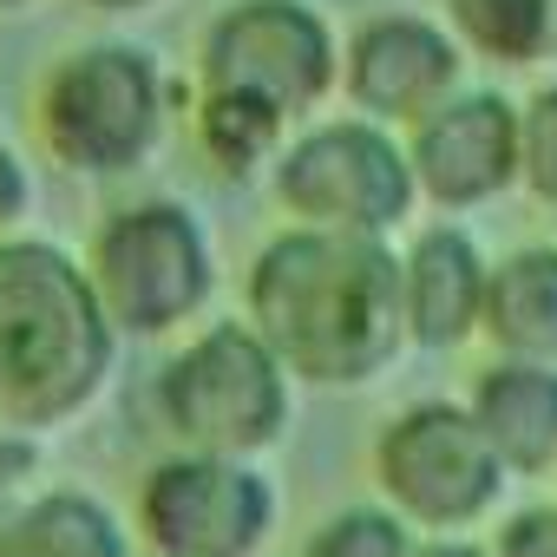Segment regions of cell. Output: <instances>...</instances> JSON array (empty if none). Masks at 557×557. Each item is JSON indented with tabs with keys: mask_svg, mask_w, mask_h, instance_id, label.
<instances>
[{
	"mask_svg": "<svg viewBox=\"0 0 557 557\" xmlns=\"http://www.w3.org/2000/svg\"><path fill=\"white\" fill-rule=\"evenodd\" d=\"M479 329L518 361H557V249H511L485 275Z\"/></svg>",
	"mask_w": 557,
	"mask_h": 557,
	"instance_id": "cell-14",
	"label": "cell"
},
{
	"mask_svg": "<svg viewBox=\"0 0 557 557\" xmlns=\"http://www.w3.org/2000/svg\"><path fill=\"white\" fill-rule=\"evenodd\" d=\"M0 8H27V0H0Z\"/></svg>",
	"mask_w": 557,
	"mask_h": 557,
	"instance_id": "cell-26",
	"label": "cell"
},
{
	"mask_svg": "<svg viewBox=\"0 0 557 557\" xmlns=\"http://www.w3.org/2000/svg\"><path fill=\"white\" fill-rule=\"evenodd\" d=\"M92 289L99 309L132 335H164L190 322L210 296V243L177 203H132L92 236Z\"/></svg>",
	"mask_w": 557,
	"mask_h": 557,
	"instance_id": "cell-5",
	"label": "cell"
},
{
	"mask_svg": "<svg viewBox=\"0 0 557 557\" xmlns=\"http://www.w3.org/2000/svg\"><path fill=\"white\" fill-rule=\"evenodd\" d=\"M27 216V171L14 151H0V230Z\"/></svg>",
	"mask_w": 557,
	"mask_h": 557,
	"instance_id": "cell-22",
	"label": "cell"
},
{
	"mask_svg": "<svg viewBox=\"0 0 557 557\" xmlns=\"http://www.w3.org/2000/svg\"><path fill=\"white\" fill-rule=\"evenodd\" d=\"M302 557H413L407 544V524L400 511H374V505H355V511H335Z\"/></svg>",
	"mask_w": 557,
	"mask_h": 557,
	"instance_id": "cell-18",
	"label": "cell"
},
{
	"mask_svg": "<svg viewBox=\"0 0 557 557\" xmlns=\"http://www.w3.org/2000/svg\"><path fill=\"white\" fill-rule=\"evenodd\" d=\"M203 86L249 92L269 112L302 119L335 86V40L302 0H236L203 34Z\"/></svg>",
	"mask_w": 557,
	"mask_h": 557,
	"instance_id": "cell-7",
	"label": "cell"
},
{
	"mask_svg": "<svg viewBox=\"0 0 557 557\" xmlns=\"http://www.w3.org/2000/svg\"><path fill=\"white\" fill-rule=\"evenodd\" d=\"M283 112H269L262 99H249V92H203V119H197V132H203V145H210V158L223 164V171H249V164H262L269 151H275V138H283Z\"/></svg>",
	"mask_w": 557,
	"mask_h": 557,
	"instance_id": "cell-17",
	"label": "cell"
},
{
	"mask_svg": "<svg viewBox=\"0 0 557 557\" xmlns=\"http://www.w3.org/2000/svg\"><path fill=\"white\" fill-rule=\"evenodd\" d=\"M492 557H557V505H531L498 531Z\"/></svg>",
	"mask_w": 557,
	"mask_h": 557,
	"instance_id": "cell-20",
	"label": "cell"
},
{
	"mask_svg": "<svg viewBox=\"0 0 557 557\" xmlns=\"http://www.w3.org/2000/svg\"><path fill=\"white\" fill-rule=\"evenodd\" d=\"M0 557H132L119 518L86 492H47L0 518Z\"/></svg>",
	"mask_w": 557,
	"mask_h": 557,
	"instance_id": "cell-15",
	"label": "cell"
},
{
	"mask_svg": "<svg viewBox=\"0 0 557 557\" xmlns=\"http://www.w3.org/2000/svg\"><path fill=\"white\" fill-rule=\"evenodd\" d=\"M413 184L433 203H485L518 184V106L498 92H453L413 125Z\"/></svg>",
	"mask_w": 557,
	"mask_h": 557,
	"instance_id": "cell-10",
	"label": "cell"
},
{
	"mask_svg": "<svg viewBox=\"0 0 557 557\" xmlns=\"http://www.w3.org/2000/svg\"><path fill=\"white\" fill-rule=\"evenodd\" d=\"M275 197L322 230L381 236L413 203V164L381 125H315L275 164Z\"/></svg>",
	"mask_w": 557,
	"mask_h": 557,
	"instance_id": "cell-8",
	"label": "cell"
},
{
	"mask_svg": "<svg viewBox=\"0 0 557 557\" xmlns=\"http://www.w3.org/2000/svg\"><path fill=\"white\" fill-rule=\"evenodd\" d=\"M158 407L190 453L249 459L289 426V368L275 361V348L256 329L223 322L164 368Z\"/></svg>",
	"mask_w": 557,
	"mask_h": 557,
	"instance_id": "cell-3",
	"label": "cell"
},
{
	"mask_svg": "<svg viewBox=\"0 0 557 557\" xmlns=\"http://www.w3.org/2000/svg\"><path fill=\"white\" fill-rule=\"evenodd\" d=\"M164 132V86L132 47H86L40 86V138L73 171H138Z\"/></svg>",
	"mask_w": 557,
	"mask_h": 557,
	"instance_id": "cell-4",
	"label": "cell"
},
{
	"mask_svg": "<svg viewBox=\"0 0 557 557\" xmlns=\"http://www.w3.org/2000/svg\"><path fill=\"white\" fill-rule=\"evenodd\" d=\"M472 53L498 66H531L550 53V0H446Z\"/></svg>",
	"mask_w": 557,
	"mask_h": 557,
	"instance_id": "cell-16",
	"label": "cell"
},
{
	"mask_svg": "<svg viewBox=\"0 0 557 557\" xmlns=\"http://www.w3.org/2000/svg\"><path fill=\"white\" fill-rule=\"evenodd\" d=\"M112 368V315L53 243H0V426L79 413Z\"/></svg>",
	"mask_w": 557,
	"mask_h": 557,
	"instance_id": "cell-2",
	"label": "cell"
},
{
	"mask_svg": "<svg viewBox=\"0 0 557 557\" xmlns=\"http://www.w3.org/2000/svg\"><path fill=\"white\" fill-rule=\"evenodd\" d=\"M269 479L223 453L164 459L138 492V524L164 557H249L269 537Z\"/></svg>",
	"mask_w": 557,
	"mask_h": 557,
	"instance_id": "cell-9",
	"label": "cell"
},
{
	"mask_svg": "<svg viewBox=\"0 0 557 557\" xmlns=\"http://www.w3.org/2000/svg\"><path fill=\"white\" fill-rule=\"evenodd\" d=\"M374 472H381V492L394 498V511L420 518L433 531L472 524L479 511H492V498L505 485V466H498L492 440L479 433L472 407H453V400L407 407L381 433Z\"/></svg>",
	"mask_w": 557,
	"mask_h": 557,
	"instance_id": "cell-6",
	"label": "cell"
},
{
	"mask_svg": "<svg viewBox=\"0 0 557 557\" xmlns=\"http://www.w3.org/2000/svg\"><path fill=\"white\" fill-rule=\"evenodd\" d=\"M249 315L289 374L355 387L407 342L400 262L361 230H289L249 269Z\"/></svg>",
	"mask_w": 557,
	"mask_h": 557,
	"instance_id": "cell-1",
	"label": "cell"
},
{
	"mask_svg": "<svg viewBox=\"0 0 557 557\" xmlns=\"http://www.w3.org/2000/svg\"><path fill=\"white\" fill-rule=\"evenodd\" d=\"M348 99L368 112V119H387V125H420L440 99H453V79H459V47L426 27V21H374L355 34L348 47Z\"/></svg>",
	"mask_w": 557,
	"mask_h": 557,
	"instance_id": "cell-11",
	"label": "cell"
},
{
	"mask_svg": "<svg viewBox=\"0 0 557 557\" xmlns=\"http://www.w3.org/2000/svg\"><path fill=\"white\" fill-rule=\"evenodd\" d=\"M413 557H485V550H472V544H426V550H413Z\"/></svg>",
	"mask_w": 557,
	"mask_h": 557,
	"instance_id": "cell-23",
	"label": "cell"
},
{
	"mask_svg": "<svg viewBox=\"0 0 557 557\" xmlns=\"http://www.w3.org/2000/svg\"><path fill=\"white\" fill-rule=\"evenodd\" d=\"M472 420L492 440L505 472L557 466V361H492L472 387Z\"/></svg>",
	"mask_w": 557,
	"mask_h": 557,
	"instance_id": "cell-13",
	"label": "cell"
},
{
	"mask_svg": "<svg viewBox=\"0 0 557 557\" xmlns=\"http://www.w3.org/2000/svg\"><path fill=\"white\" fill-rule=\"evenodd\" d=\"M92 8H151V0H92Z\"/></svg>",
	"mask_w": 557,
	"mask_h": 557,
	"instance_id": "cell-24",
	"label": "cell"
},
{
	"mask_svg": "<svg viewBox=\"0 0 557 557\" xmlns=\"http://www.w3.org/2000/svg\"><path fill=\"white\" fill-rule=\"evenodd\" d=\"M518 177L557 203V86H544L524 112H518Z\"/></svg>",
	"mask_w": 557,
	"mask_h": 557,
	"instance_id": "cell-19",
	"label": "cell"
},
{
	"mask_svg": "<svg viewBox=\"0 0 557 557\" xmlns=\"http://www.w3.org/2000/svg\"><path fill=\"white\" fill-rule=\"evenodd\" d=\"M485 256L459 230H426L400 262V309L420 348H459L485 315Z\"/></svg>",
	"mask_w": 557,
	"mask_h": 557,
	"instance_id": "cell-12",
	"label": "cell"
},
{
	"mask_svg": "<svg viewBox=\"0 0 557 557\" xmlns=\"http://www.w3.org/2000/svg\"><path fill=\"white\" fill-rule=\"evenodd\" d=\"M27 472H34V440H27L21 426H0V518L14 511V498H21Z\"/></svg>",
	"mask_w": 557,
	"mask_h": 557,
	"instance_id": "cell-21",
	"label": "cell"
},
{
	"mask_svg": "<svg viewBox=\"0 0 557 557\" xmlns=\"http://www.w3.org/2000/svg\"><path fill=\"white\" fill-rule=\"evenodd\" d=\"M550 53H557V0H550Z\"/></svg>",
	"mask_w": 557,
	"mask_h": 557,
	"instance_id": "cell-25",
	"label": "cell"
}]
</instances>
